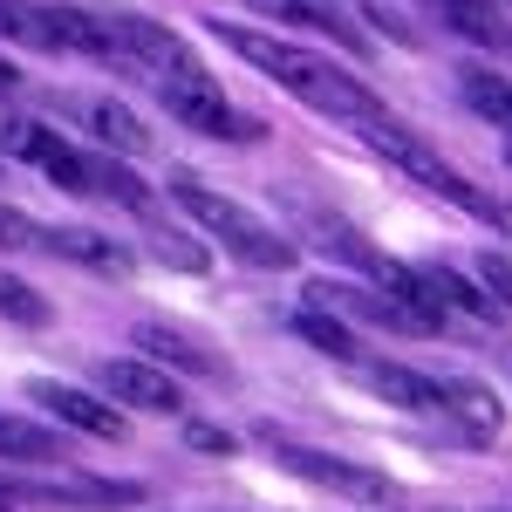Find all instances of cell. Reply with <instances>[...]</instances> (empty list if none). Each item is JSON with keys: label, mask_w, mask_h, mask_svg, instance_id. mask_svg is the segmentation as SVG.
Masks as SVG:
<instances>
[{"label": "cell", "mask_w": 512, "mask_h": 512, "mask_svg": "<svg viewBox=\"0 0 512 512\" xmlns=\"http://www.w3.org/2000/svg\"><path fill=\"white\" fill-rule=\"evenodd\" d=\"M417 274L431 280L437 308H458V315H478V321H506V301H492V294H478L465 274H451V267H417Z\"/></svg>", "instance_id": "ac0fdd59"}, {"label": "cell", "mask_w": 512, "mask_h": 512, "mask_svg": "<svg viewBox=\"0 0 512 512\" xmlns=\"http://www.w3.org/2000/svg\"><path fill=\"white\" fill-rule=\"evenodd\" d=\"M437 390H444V410H451V417H465L478 437H499V431H506V403L485 390V383H437Z\"/></svg>", "instance_id": "e0dca14e"}, {"label": "cell", "mask_w": 512, "mask_h": 512, "mask_svg": "<svg viewBox=\"0 0 512 512\" xmlns=\"http://www.w3.org/2000/svg\"><path fill=\"white\" fill-rule=\"evenodd\" d=\"M82 123H89V137H96L103 151H123V158H144V151H151L144 123L130 117L123 103H110V96H89V103H82Z\"/></svg>", "instance_id": "9a60e30c"}, {"label": "cell", "mask_w": 512, "mask_h": 512, "mask_svg": "<svg viewBox=\"0 0 512 512\" xmlns=\"http://www.w3.org/2000/svg\"><path fill=\"white\" fill-rule=\"evenodd\" d=\"M362 144H369L376 158H390L396 171H410L417 185H431L437 198H451L458 212H472V219H485V226H506V205H499V198L472 192V185H465L451 164L437 158V151L424 144V137H417V130H403L396 117H383V110H376V117H362Z\"/></svg>", "instance_id": "3957f363"}, {"label": "cell", "mask_w": 512, "mask_h": 512, "mask_svg": "<svg viewBox=\"0 0 512 512\" xmlns=\"http://www.w3.org/2000/svg\"><path fill=\"white\" fill-rule=\"evenodd\" d=\"M89 192L117 198V205H130V212H151V185H144L137 171L110 164V151H89Z\"/></svg>", "instance_id": "d6986e66"}, {"label": "cell", "mask_w": 512, "mask_h": 512, "mask_svg": "<svg viewBox=\"0 0 512 512\" xmlns=\"http://www.w3.org/2000/svg\"><path fill=\"white\" fill-rule=\"evenodd\" d=\"M294 335H301L308 349H321L328 362H355V335L328 315V308H301V315H294Z\"/></svg>", "instance_id": "44dd1931"}, {"label": "cell", "mask_w": 512, "mask_h": 512, "mask_svg": "<svg viewBox=\"0 0 512 512\" xmlns=\"http://www.w3.org/2000/svg\"><path fill=\"white\" fill-rule=\"evenodd\" d=\"M253 14H267V21H280V28H301V35H328V41H342L349 55H362L369 41H362V28H349L328 0H246Z\"/></svg>", "instance_id": "8fae6325"}, {"label": "cell", "mask_w": 512, "mask_h": 512, "mask_svg": "<svg viewBox=\"0 0 512 512\" xmlns=\"http://www.w3.org/2000/svg\"><path fill=\"white\" fill-rule=\"evenodd\" d=\"M458 96H465V103H472V110L492 123V130H506V123H512L506 76H492V69H458Z\"/></svg>", "instance_id": "ffe728a7"}, {"label": "cell", "mask_w": 512, "mask_h": 512, "mask_svg": "<svg viewBox=\"0 0 512 512\" xmlns=\"http://www.w3.org/2000/svg\"><path fill=\"white\" fill-rule=\"evenodd\" d=\"M28 396H35L55 424H69V431H82V437H103V444H123V437H130V424H123L117 403L76 390V383H48V376H35V383H28Z\"/></svg>", "instance_id": "ba28073f"}, {"label": "cell", "mask_w": 512, "mask_h": 512, "mask_svg": "<svg viewBox=\"0 0 512 512\" xmlns=\"http://www.w3.org/2000/svg\"><path fill=\"white\" fill-rule=\"evenodd\" d=\"M0 246H7V253H28V246H41V226L28 219V212L0 205Z\"/></svg>", "instance_id": "d4e9b609"}, {"label": "cell", "mask_w": 512, "mask_h": 512, "mask_svg": "<svg viewBox=\"0 0 512 512\" xmlns=\"http://www.w3.org/2000/svg\"><path fill=\"white\" fill-rule=\"evenodd\" d=\"M0 512H7V506H0Z\"/></svg>", "instance_id": "f1b7e54d"}, {"label": "cell", "mask_w": 512, "mask_h": 512, "mask_svg": "<svg viewBox=\"0 0 512 512\" xmlns=\"http://www.w3.org/2000/svg\"><path fill=\"white\" fill-rule=\"evenodd\" d=\"M0 321H14V328H48V301H41L21 274H0Z\"/></svg>", "instance_id": "603a6c76"}, {"label": "cell", "mask_w": 512, "mask_h": 512, "mask_svg": "<svg viewBox=\"0 0 512 512\" xmlns=\"http://www.w3.org/2000/svg\"><path fill=\"white\" fill-rule=\"evenodd\" d=\"M0 35H7V41H21V48H41V55H55L48 14H41L35 0H0Z\"/></svg>", "instance_id": "7402d4cb"}, {"label": "cell", "mask_w": 512, "mask_h": 512, "mask_svg": "<svg viewBox=\"0 0 512 512\" xmlns=\"http://www.w3.org/2000/svg\"><path fill=\"white\" fill-rule=\"evenodd\" d=\"M96 383L123 410H151V417H178L185 410V390L164 376V362H144V355H103L96 362Z\"/></svg>", "instance_id": "8992f818"}, {"label": "cell", "mask_w": 512, "mask_h": 512, "mask_svg": "<svg viewBox=\"0 0 512 512\" xmlns=\"http://www.w3.org/2000/svg\"><path fill=\"white\" fill-rule=\"evenodd\" d=\"M451 35L478 41V48H506V0H424Z\"/></svg>", "instance_id": "5bb4252c"}, {"label": "cell", "mask_w": 512, "mask_h": 512, "mask_svg": "<svg viewBox=\"0 0 512 512\" xmlns=\"http://www.w3.org/2000/svg\"><path fill=\"white\" fill-rule=\"evenodd\" d=\"M185 437H192L198 451H212V458H233V431H219V424H192Z\"/></svg>", "instance_id": "484cf974"}, {"label": "cell", "mask_w": 512, "mask_h": 512, "mask_svg": "<svg viewBox=\"0 0 512 512\" xmlns=\"http://www.w3.org/2000/svg\"><path fill=\"white\" fill-rule=\"evenodd\" d=\"M219 41L233 48L239 62H253L267 82H280L294 103H308V110H321V117H342V123H362L376 117L383 103L369 96V82L349 76L342 62H328L321 48H301V41L287 35H267V28H219Z\"/></svg>", "instance_id": "6da1fadb"}, {"label": "cell", "mask_w": 512, "mask_h": 512, "mask_svg": "<svg viewBox=\"0 0 512 512\" xmlns=\"http://www.w3.org/2000/svg\"><path fill=\"white\" fill-rule=\"evenodd\" d=\"M164 96V117H178L185 130H198V137H233V144H246V137H260V123L239 117L233 103L219 96V76L205 69V62H185V69H171V76H151Z\"/></svg>", "instance_id": "277c9868"}, {"label": "cell", "mask_w": 512, "mask_h": 512, "mask_svg": "<svg viewBox=\"0 0 512 512\" xmlns=\"http://www.w3.org/2000/svg\"><path fill=\"white\" fill-rule=\"evenodd\" d=\"M14 89H21V69H14V62L0 55V96H14Z\"/></svg>", "instance_id": "83f0119b"}, {"label": "cell", "mask_w": 512, "mask_h": 512, "mask_svg": "<svg viewBox=\"0 0 512 512\" xmlns=\"http://www.w3.org/2000/svg\"><path fill=\"white\" fill-rule=\"evenodd\" d=\"M151 260L178 267V274H205V246H192L185 233H158V239H151Z\"/></svg>", "instance_id": "cb8c5ba5"}, {"label": "cell", "mask_w": 512, "mask_h": 512, "mask_svg": "<svg viewBox=\"0 0 512 512\" xmlns=\"http://www.w3.org/2000/svg\"><path fill=\"white\" fill-rule=\"evenodd\" d=\"M478 274H485V287H492V301H506V287H512L506 253H485V260H478Z\"/></svg>", "instance_id": "4316f807"}, {"label": "cell", "mask_w": 512, "mask_h": 512, "mask_svg": "<svg viewBox=\"0 0 512 512\" xmlns=\"http://www.w3.org/2000/svg\"><path fill=\"white\" fill-rule=\"evenodd\" d=\"M130 342L151 355V362H171V369H185V376H212V369H219L198 342H185V335H178V328H164V321H137V335H130Z\"/></svg>", "instance_id": "2e32d148"}, {"label": "cell", "mask_w": 512, "mask_h": 512, "mask_svg": "<svg viewBox=\"0 0 512 512\" xmlns=\"http://www.w3.org/2000/svg\"><path fill=\"white\" fill-rule=\"evenodd\" d=\"M0 144H7V158H21V164H35L41 178H55L62 192H82V198H96L89 192V151H76L62 130H48V123H7L0 130Z\"/></svg>", "instance_id": "5b68a950"}, {"label": "cell", "mask_w": 512, "mask_h": 512, "mask_svg": "<svg viewBox=\"0 0 512 512\" xmlns=\"http://www.w3.org/2000/svg\"><path fill=\"white\" fill-rule=\"evenodd\" d=\"M362 383L396 403V410H417V417H444V390H437V376H417V369H403V362H376V369H362Z\"/></svg>", "instance_id": "7c38bea8"}, {"label": "cell", "mask_w": 512, "mask_h": 512, "mask_svg": "<svg viewBox=\"0 0 512 512\" xmlns=\"http://www.w3.org/2000/svg\"><path fill=\"white\" fill-rule=\"evenodd\" d=\"M171 198H178V212L192 219L205 239H219L226 253H233L239 267H253V274H287L294 267V239L274 233L260 212H246L239 198L212 192V185H198V178H178L171 185Z\"/></svg>", "instance_id": "7a4b0ae2"}, {"label": "cell", "mask_w": 512, "mask_h": 512, "mask_svg": "<svg viewBox=\"0 0 512 512\" xmlns=\"http://www.w3.org/2000/svg\"><path fill=\"white\" fill-rule=\"evenodd\" d=\"M267 444H274L280 465H287L294 478H308V485H328V492L362 499V506H383V499H390V478H383V472H362V465H349V458H328V451L287 444V437H267Z\"/></svg>", "instance_id": "52a82bcc"}, {"label": "cell", "mask_w": 512, "mask_h": 512, "mask_svg": "<svg viewBox=\"0 0 512 512\" xmlns=\"http://www.w3.org/2000/svg\"><path fill=\"white\" fill-rule=\"evenodd\" d=\"M41 253H55V260H76L89 274H110V280H130V246L110 233H96V226H41Z\"/></svg>", "instance_id": "30bf717a"}, {"label": "cell", "mask_w": 512, "mask_h": 512, "mask_svg": "<svg viewBox=\"0 0 512 512\" xmlns=\"http://www.w3.org/2000/svg\"><path fill=\"white\" fill-rule=\"evenodd\" d=\"M0 458H7V465H62L69 444H62L55 424H35V417L0 410Z\"/></svg>", "instance_id": "4fadbf2b"}, {"label": "cell", "mask_w": 512, "mask_h": 512, "mask_svg": "<svg viewBox=\"0 0 512 512\" xmlns=\"http://www.w3.org/2000/svg\"><path fill=\"white\" fill-rule=\"evenodd\" d=\"M103 21H110V35L123 41V55H130L137 76H171V69L198 62L192 41L178 35V28H164V21H144V14H103Z\"/></svg>", "instance_id": "9c48e42d"}]
</instances>
